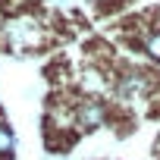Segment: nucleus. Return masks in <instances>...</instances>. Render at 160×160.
<instances>
[{
  "instance_id": "1",
  "label": "nucleus",
  "mask_w": 160,
  "mask_h": 160,
  "mask_svg": "<svg viewBox=\"0 0 160 160\" xmlns=\"http://www.w3.org/2000/svg\"><path fill=\"white\" fill-rule=\"evenodd\" d=\"M107 104L98 101V98H85L82 104L75 107V126L82 129V132H94L101 126H107Z\"/></svg>"
},
{
  "instance_id": "2",
  "label": "nucleus",
  "mask_w": 160,
  "mask_h": 160,
  "mask_svg": "<svg viewBox=\"0 0 160 160\" xmlns=\"http://www.w3.org/2000/svg\"><path fill=\"white\" fill-rule=\"evenodd\" d=\"M151 91V78L144 75V69H126L116 75V94L122 101H138Z\"/></svg>"
},
{
  "instance_id": "3",
  "label": "nucleus",
  "mask_w": 160,
  "mask_h": 160,
  "mask_svg": "<svg viewBox=\"0 0 160 160\" xmlns=\"http://www.w3.org/2000/svg\"><path fill=\"white\" fill-rule=\"evenodd\" d=\"M13 151H16V135L7 122H0V160H13Z\"/></svg>"
},
{
  "instance_id": "4",
  "label": "nucleus",
  "mask_w": 160,
  "mask_h": 160,
  "mask_svg": "<svg viewBox=\"0 0 160 160\" xmlns=\"http://www.w3.org/2000/svg\"><path fill=\"white\" fill-rule=\"evenodd\" d=\"M141 44H144V53H148L151 60H157V63H160V28H154V32H148Z\"/></svg>"
},
{
  "instance_id": "5",
  "label": "nucleus",
  "mask_w": 160,
  "mask_h": 160,
  "mask_svg": "<svg viewBox=\"0 0 160 160\" xmlns=\"http://www.w3.org/2000/svg\"><path fill=\"white\" fill-rule=\"evenodd\" d=\"M0 32H3V19H0Z\"/></svg>"
}]
</instances>
